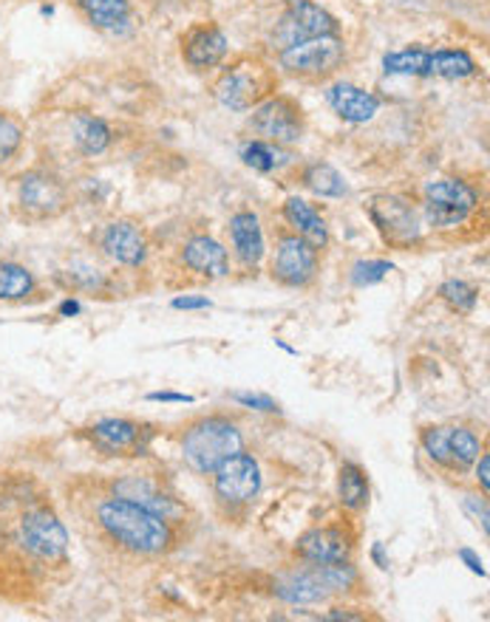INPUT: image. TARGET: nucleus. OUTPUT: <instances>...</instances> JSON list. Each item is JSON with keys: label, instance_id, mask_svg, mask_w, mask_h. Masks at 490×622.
Segmentation results:
<instances>
[{"label": "nucleus", "instance_id": "25", "mask_svg": "<svg viewBox=\"0 0 490 622\" xmlns=\"http://www.w3.org/2000/svg\"><path fill=\"white\" fill-rule=\"evenodd\" d=\"M72 139L83 156H99L111 144V128L94 114H77L72 122Z\"/></svg>", "mask_w": 490, "mask_h": 622}, {"label": "nucleus", "instance_id": "38", "mask_svg": "<svg viewBox=\"0 0 490 622\" xmlns=\"http://www.w3.org/2000/svg\"><path fill=\"white\" fill-rule=\"evenodd\" d=\"M148 399H151V403H193V396L168 394V390H162V394H151Z\"/></svg>", "mask_w": 490, "mask_h": 622}, {"label": "nucleus", "instance_id": "15", "mask_svg": "<svg viewBox=\"0 0 490 622\" xmlns=\"http://www.w3.org/2000/svg\"><path fill=\"white\" fill-rule=\"evenodd\" d=\"M108 490L122 495V498L134 501V504L145 506V510H151V513L162 515V518H168L170 524L182 515V504H179L177 495L164 486V481L159 479V475L125 473L119 475V479H114Z\"/></svg>", "mask_w": 490, "mask_h": 622}, {"label": "nucleus", "instance_id": "21", "mask_svg": "<svg viewBox=\"0 0 490 622\" xmlns=\"http://www.w3.org/2000/svg\"><path fill=\"white\" fill-rule=\"evenodd\" d=\"M230 240H233V253L242 260V266L255 269L264 258V233L258 224V215L242 210L230 218Z\"/></svg>", "mask_w": 490, "mask_h": 622}, {"label": "nucleus", "instance_id": "33", "mask_svg": "<svg viewBox=\"0 0 490 622\" xmlns=\"http://www.w3.org/2000/svg\"><path fill=\"white\" fill-rule=\"evenodd\" d=\"M20 148H23V128H20L18 119L0 110V168L12 162Z\"/></svg>", "mask_w": 490, "mask_h": 622}, {"label": "nucleus", "instance_id": "6", "mask_svg": "<svg viewBox=\"0 0 490 622\" xmlns=\"http://www.w3.org/2000/svg\"><path fill=\"white\" fill-rule=\"evenodd\" d=\"M347 57V46L338 34H321V37H303L289 43L278 54V65L289 77H298L303 83H321L332 77Z\"/></svg>", "mask_w": 490, "mask_h": 622}, {"label": "nucleus", "instance_id": "36", "mask_svg": "<svg viewBox=\"0 0 490 622\" xmlns=\"http://www.w3.org/2000/svg\"><path fill=\"white\" fill-rule=\"evenodd\" d=\"M477 481L482 486V495H488V486H490V455L482 453L477 459Z\"/></svg>", "mask_w": 490, "mask_h": 622}, {"label": "nucleus", "instance_id": "27", "mask_svg": "<svg viewBox=\"0 0 490 622\" xmlns=\"http://www.w3.org/2000/svg\"><path fill=\"white\" fill-rule=\"evenodd\" d=\"M301 182L303 187L312 190L315 195H321V199H343L349 193V184L347 179L327 162H312L303 168L301 173Z\"/></svg>", "mask_w": 490, "mask_h": 622}, {"label": "nucleus", "instance_id": "4", "mask_svg": "<svg viewBox=\"0 0 490 622\" xmlns=\"http://www.w3.org/2000/svg\"><path fill=\"white\" fill-rule=\"evenodd\" d=\"M273 94H278V74L262 57H238L236 63L224 65L213 83V97L238 114L253 110Z\"/></svg>", "mask_w": 490, "mask_h": 622}, {"label": "nucleus", "instance_id": "19", "mask_svg": "<svg viewBox=\"0 0 490 622\" xmlns=\"http://www.w3.org/2000/svg\"><path fill=\"white\" fill-rule=\"evenodd\" d=\"M182 264L188 266L190 272L199 275V278L219 280L227 278L230 272V258L227 249L213 240L210 235H193L182 247Z\"/></svg>", "mask_w": 490, "mask_h": 622}, {"label": "nucleus", "instance_id": "14", "mask_svg": "<svg viewBox=\"0 0 490 622\" xmlns=\"http://www.w3.org/2000/svg\"><path fill=\"white\" fill-rule=\"evenodd\" d=\"M213 490L224 504H249L262 490V467L244 450L230 455L213 470Z\"/></svg>", "mask_w": 490, "mask_h": 622}, {"label": "nucleus", "instance_id": "8", "mask_svg": "<svg viewBox=\"0 0 490 622\" xmlns=\"http://www.w3.org/2000/svg\"><path fill=\"white\" fill-rule=\"evenodd\" d=\"M72 204L66 182L46 168H34L18 179V207L26 221H52Z\"/></svg>", "mask_w": 490, "mask_h": 622}, {"label": "nucleus", "instance_id": "35", "mask_svg": "<svg viewBox=\"0 0 490 622\" xmlns=\"http://www.w3.org/2000/svg\"><path fill=\"white\" fill-rule=\"evenodd\" d=\"M233 399H236L238 405H244V408L278 414V403H275V399H269V396H264V394H233Z\"/></svg>", "mask_w": 490, "mask_h": 622}, {"label": "nucleus", "instance_id": "28", "mask_svg": "<svg viewBox=\"0 0 490 622\" xmlns=\"http://www.w3.org/2000/svg\"><path fill=\"white\" fill-rule=\"evenodd\" d=\"M477 72V63L468 52L462 49H439L432 52V65H428V77H443V79H462L471 77Z\"/></svg>", "mask_w": 490, "mask_h": 622}, {"label": "nucleus", "instance_id": "5", "mask_svg": "<svg viewBox=\"0 0 490 622\" xmlns=\"http://www.w3.org/2000/svg\"><path fill=\"white\" fill-rule=\"evenodd\" d=\"M358 586V571L349 564H307V569L292 571L275 583V594L284 603L309 605L321 603L332 594H343Z\"/></svg>", "mask_w": 490, "mask_h": 622}, {"label": "nucleus", "instance_id": "31", "mask_svg": "<svg viewBox=\"0 0 490 622\" xmlns=\"http://www.w3.org/2000/svg\"><path fill=\"white\" fill-rule=\"evenodd\" d=\"M242 159L247 168L258 170V173H273V170L284 162L281 148H278V144L262 142V139H253V142L244 144Z\"/></svg>", "mask_w": 490, "mask_h": 622}, {"label": "nucleus", "instance_id": "22", "mask_svg": "<svg viewBox=\"0 0 490 622\" xmlns=\"http://www.w3.org/2000/svg\"><path fill=\"white\" fill-rule=\"evenodd\" d=\"M284 218L287 224L292 227L295 235H301L303 240H309L315 249H323L329 244V229H327V221L321 218V213L312 207L309 202L298 199V195H289L287 202H284Z\"/></svg>", "mask_w": 490, "mask_h": 622}, {"label": "nucleus", "instance_id": "18", "mask_svg": "<svg viewBox=\"0 0 490 622\" xmlns=\"http://www.w3.org/2000/svg\"><path fill=\"white\" fill-rule=\"evenodd\" d=\"M227 37H224V32L216 23H199V26H193L182 37L184 63L190 68H196V72L219 68L224 63V57H227Z\"/></svg>", "mask_w": 490, "mask_h": 622}, {"label": "nucleus", "instance_id": "3", "mask_svg": "<svg viewBox=\"0 0 490 622\" xmlns=\"http://www.w3.org/2000/svg\"><path fill=\"white\" fill-rule=\"evenodd\" d=\"M244 450L242 430L227 416H202L182 433V455L196 473L213 475L219 464Z\"/></svg>", "mask_w": 490, "mask_h": 622}, {"label": "nucleus", "instance_id": "9", "mask_svg": "<svg viewBox=\"0 0 490 622\" xmlns=\"http://www.w3.org/2000/svg\"><path fill=\"white\" fill-rule=\"evenodd\" d=\"M425 455L439 464L448 473H465L468 467L477 464L482 453V441L471 428L462 425H437V428H425L423 436Z\"/></svg>", "mask_w": 490, "mask_h": 622}, {"label": "nucleus", "instance_id": "29", "mask_svg": "<svg viewBox=\"0 0 490 622\" xmlns=\"http://www.w3.org/2000/svg\"><path fill=\"white\" fill-rule=\"evenodd\" d=\"M428 65H432V52L428 49H403L383 57V72L403 74V77H428Z\"/></svg>", "mask_w": 490, "mask_h": 622}, {"label": "nucleus", "instance_id": "2", "mask_svg": "<svg viewBox=\"0 0 490 622\" xmlns=\"http://www.w3.org/2000/svg\"><path fill=\"white\" fill-rule=\"evenodd\" d=\"M92 526L105 544L134 558H162L177 546V529L168 518L111 490L94 495Z\"/></svg>", "mask_w": 490, "mask_h": 622}, {"label": "nucleus", "instance_id": "12", "mask_svg": "<svg viewBox=\"0 0 490 622\" xmlns=\"http://www.w3.org/2000/svg\"><path fill=\"white\" fill-rule=\"evenodd\" d=\"M354 546H358V532L343 518L303 532L295 544V555L303 564H349Z\"/></svg>", "mask_w": 490, "mask_h": 622}, {"label": "nucleus", "instance_id": "1", "mask_svg": "<svg viewBox=\"0 0 490 622\" xmlns=\"http://www.w3.org/2000/svg\"><path fill=\"white\" fill-rule=\"evenodd\" d=\"M68 566V532L38 479L0 473V591L38 589Z\"/></svg>", "mask_w": 490, "mask_h": 622}, {"label": "nucleus", "instance_id": "16", "mask_svg": "<svg viewBox=\"0 0 490 622\" xmlns=\"http://www.w3.org/2000/svg\"><path fill=\"white\" fill-rule=\"evenodd\" d=\"M88 439L99 453L131 459V455H142L148 450L151 430L148 425L131 419H99L94 421V428H88Z\"/></svg>", "mask_w": 490, "mask_h": 622}, {"label": "nucleus", "instance_id": "23", "mask_svg": "<svg viewBox=\"0 0 490 622\" xmlns=\"http://www.w3.org/2000/svg\"><path fill=\"white\" fill-rule=\"evenodd\" d=\"M74 7L92 26L103 29V32L122 34L131 29V3L128 0H74Z\"/></svg>", "mask_w": 490, "mask_h": 622}, {"label": "nucleus", "instance_id": "17", "mask_svg": "<svg viewBox=\"0 0 490 622\" xmlns=\"http://www.w3.org/2000/svg\"><path fill=\"white\" fill-rule=\"evenodd\" d=\"M99 249L119 266H142L148 260V235L134 218H117L99 233Z\"/></svg>", "mask_w": 490, "mask_h": 622}, {"label": "nucleus", "instance_id": "11", "mask_svg": "<svg viewBox=\"0 0 490 622\" xmlns=\"http://www.w3.org/2000/svg\"><path fill=\"white\" fill-rule=\"evenodd\" d=\"M369 218L388 247L412 249L423 240V221H419L417 210L400 195H374L369 204Z\"/></svg>", "mask_w": 490, "mask_h": 622}, {"label": "nucleus", "instance_id": "34", "mask_svg": "<svg viewBox=\"0 0 490 622\" xmlns=\"http://www.w3.org/2000/svg\"><path fill=\"white\" fill-rule=\"evenodd\" d=\"M388 272H394V264H388V260H358V264L352 266V283L358 286V289L374 286L383 278H388Z\"/></svg>", "mask_w": 490, "mask_h": 622}, {"label": "nucleus", "instance_id": "26", "mask_svg": "<svg viewBox=\"0 0 490 622\" xmlns=\"http://www.w3.org/2000/svg\"><path fill=\"white\" fill-rule=\"evenodd\" d=\"M338 498L349 513H360L369 504V479L352 461H343L338 473Z\"/></svg>", "mask_w": 490, "mask_h": 622}, {"label": "nucleus", "instance_id": "20", "mask_svg": "<svg viewBox=\"0 0 490 622\" xmlns=\"http://www.w3.org/2000/svg\"><path fill=\"white\" fill-rule=\"evenodd\" d=\"M327 103L343 122L352 125L372 122L374 114L380 110V99L372 92H363V88L352 83L332 85L327 92Z\"/></svg>", "mask_w": 490, "mask_h": 622}, {"label": "nucleus", "instance_id": "40", "mask_svg": "<svg viewBox=\"0 0 490 622\" xmlns=\"http://www.w3.org/2000/svg\"><path fill=\"white\" fill-rule=\"evenodd\" d=\"M60 311H63V314H77L79 311V305L74 303V300H66V303L60 305Z\"/></svg>", "mask_w": 490, "mask_h": 622}, {"label": "nucleus", "instance_id": "10", "mask_svg": "<svg viewBox=\"0 0 490 622\" xmlns=\"http://www.w3.org/2000/svg\"><path fill=\"white\" fill-rule=\"evenodd\" d=\"M423 195L425 221H428V227L437 229L459 227L479 204L477 190H473L471 184L459 182V179H437V182H428Z\"/></svg>", "mask_w": 490, "mask_h": 622}, {"label": "nucleus", "instance_id": "24", "mask_svg": "<svg viewBox=\"0 0 490 622\" xmlns=\"http://www.w3.org/2000/svg\"><path fill=\"white\" fill-rule=\"evenodd\" d=\"M287 20L298 32V40L321 37V34H338L340 23L312 0H287Z\"/></svg>", "mask_w": 490, "mask_h": 622}, {"label": "nucleus", "instance_id": "32", "mask_svg": "<svg viewBox=\"0 0 490 622\" xmlns=\"http://www.w3.org/2000/svg\"><path fill=\"white\" fill-rule=\"evenodd\" d=\"M477 289L465 280H448V283L439 286V298L451 305L454 311H462V314H471L473 305H477Z\"/></svg>", "mask_w": 490, "mask_h": 622}, {"label": "nucleus", "instance_id": "13", "mask_svg": "<svg viewBox=\"0 0 490 622\" xmlns=\"http://www.w3.org/2000/svg\"><path fill=\"white\" fill-rule=\"evenodd\" d=\"M273 278L289 289H307L318 275V249L303 240L301 235L281 233L275 244L273 266H269Z\"/></svg>", "mask_w": 490, "mask_h": 622}, {"label": "nucleus", "instance_id": "39", "mask_svg": "<svg viewBox=\"0 0 490 622\" xmlns=\"http://www.w3.org/2000/svg\"><path fill=\"white\" fill-rule=\"evenodd\" d=\"M459 558H462L465 564H468V569H471V571H477V575H484L482 560H479L471 549H459Z\"/></svg>", "mask_w": 490, "mask_h": 622}, {"label": "nucleus", "instance_id": "30", "mask_svg": "<svg viewBox=\"0 0 490 622\" xmlns=\"http://www.w3.org/2000/svg\"><path fill=\"white\" fill-rule=\"evenodd\" d=\"M34 292V275L26 266L0 260V300H26Z\"/></svg>", "mask_w": 490, "mask_h": 622}, {"label": "nucleus", "instance_id": "37", "mask_svg": "<svg viewBox=\"0 0 490 622\" xmlns=\"http://www.w3.org/2000/svg\"><path fill=\"white\" fill-rule=\"evenodd\" d=\"M173 309H210L207 298H177Z\"/></svg>", "mask_w": 490, "mask_h": 622}, {"label": "nucleus", "instance_id": "7", "mask_svg": "<svg viewBox=\"0 0 490 622\" xmlns=\"http://www.w3.org/2000/svg\"><path fill=\"white\" fill-rule=\"evenodd\" d=\"M247 128L262 142L289 148V144L301 142L307 133V114L298 105V99L287 97V94H273L262 105H255Z\"/></svg>", "mask_w": 490, "mask_h": 622}]
</instances>
